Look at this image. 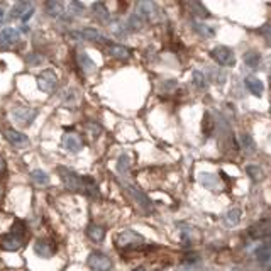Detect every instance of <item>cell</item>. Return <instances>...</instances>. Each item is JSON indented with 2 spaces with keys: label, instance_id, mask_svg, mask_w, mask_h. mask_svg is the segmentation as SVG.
Listing matches in <instances>:
<instances>
[{
  "label": "cell",
  "instance_id": "obj_28",
  "mask_svg": "<svg viewBox=\"0 0 271 271\" xmlns=\"http://www.w3.org/2000/svg\"><path fill=\"white\" fill-rule=\"evenodd\" d=\"M239 144H241V148L246 149L248 153H252V151H254V149H256V142H254V139H252V136H251V134H248V133L239 134Z\"/></svg>",
  "mask_w": 271,
  "mask_h": 271
},
{
  "label": "cell",
  "instance_id": "obj_43",
  "mask_svg": "<svg viewBox=\"0 0 271 271\" xmlns=\"http://www.w3.org/2000/svg\"><path fill=\"white\" fill-rule=\"evenodd\" d=\"M134 271H148V270H146V268H142V266H139V268H136Z\"/></svg>",
  "mask_w": 271,
  "mask_h": 271
},
{
  "label": "cell",
  "instance_id": "obj_12",
  "mask_svg": "<svg viewBox=\"0 0 271 271\" xmlns=\"http://www.w3.org/2000/svg\"><path fill=\"white\" fill-rule=\"evenodd\" d=\"M249 236L252 239H265V237L271 236V217L268 219H261L256 224H252L249 227Z\"/></svg>",
  "mask_w": 271,
  "mask_h": 271
},
{
  "label": "cell",
  "instance_id": "obj_17",
  "mask_svg": "<svg viewBox=\"0 0 271 271\" xmlns=\"http://www.w3.org/2000/svg\"><path fill=\"white\" fill-rule=\"evenodd\" d=\"M91 10H93V16L98 19V23L102 24L111 23V12H109L107 5L104 2H93L91 3Z\"/></svg>",
  "mask_w": 271,
  "mask_h": 271
},
{
  "label": "cell",
  "instance_id": "obj_38",
  "mask_svg": "<svg viewBox=\"0 0 271 271\" xmlns=\"http://www.w3.org/2000/svg\"><path fill=\"white\" fill-rule=\"evenodd\" d=\"M69 9H73L76 16H80V14L85 10V5H83L82 2H71V3H69Z\"/></svg>",
  "mask_w": 271,
  "mask_h": 271
},
{
  "label": "cell",
  "instance_id": "obj_14",
  "mask_svg": "<svg viewBox=\"0 0 271 271\" xmlns=\"http://www.w3.org/2000/svg\"><path fill=\"white\" fill-rule=\"evenodd\" d=\"M21 39V32L17 29L7 27L0 31V49H9L14 45H17Z\"/></svg>",
  "mask_w": 271,
  "mask_h": 271
},
{
  "label": "cell",
  "instance_id": "obj_9",
  "mask_svg": "<svg viewBox=\"0 0 271 271\" xmlns=\"http://www.w3.org/2000/svg\"><path fill=\"white\" fill-rule=\"evenodd\" d=\"M38 85L45 93H53L58 85V75L53 69H45V71L38 76Z\"/></svg>",
  "mask_w": 271,
  "mask_h": 271
},
{
  "label": "cell",
  "instance_id": "obj_22",
  "mask_svg": "<svg viewBox=\"0 0 271 271\" xmlns=\"http://www.w3.org/2000/svg\"><path fill=\"white\" fill-rule=\"evenodd\" d=\"M76 63H78V67L82 68L85 73H93L95 71V61L91 60L85 51H80V53L76 54Z\"/></svg>",
  "mask_w": 271,
  "mask_h": 271
},
{
  "label": "cell",
  "instance_id": "obj_36",
  "mask_svg": "<svg viewBox=\"0 0 271 271\" xmlns=\"http://www.w3.org/2000/svg\"><path fill=\"white\" fill-rule=\"evenodd\" d=\"M27 63L31 67H38V65L43 63V56H39L38 53H31V56H27Z\"/></svg>",
  "mask_w": 271,
  "mask_h": 271
},
{
  "label": "cell",
  "instance_id": "obj_40",
  "mask_svg": "<svg viewBox=\"0 0 271 271\" xmlns=\"http://www.w3.org/2000/svg\"><path fill=\"white\" fill-rule=\"evenodd\" d=\"M261 32H263V34H265V38L268 39V43L271 45V27H270V25H266V27H263V29H261Z\"/></svg>",
  "mask_w": 271,
  "mask_h": 271
},
{
  "label": "cell",
  "instance_id": "obj_18",
  "mask_svg": "<svg viewBox=\"0 0 271 271\" xmlns=\"http://www.w3.org/2000/svg\"><path fill=\"white\" fill-rule=\"evenodd\" d=\"M199 181L208 190H219L221 188V178H219L217 175L205 173V171H202V173L199 175Z\"/></svg>",
  "mask_w": 271,
  "mask_h": 271
},
{
  "label": "cell",
  "instance_id": "obj_37",
  "mask_svg": "<svg viewBox=\"0 0 271 271\" xmlns=\"http://www.w3.org/2000/svg\"><path fill=\"white\" fill-rule=\"evenodd\" d=\"M87 131L93 136V137H97V136H100V126L98 124H95V122H89L87 124Z\"/></svg>",
  "mask_w": 271,
  "mask_h": 271
},
{
  "label": "cell",
  "instance_id": "obj_27",
  "mask_svg": "<svg viewBox=\"0 0 271 271\" xmlns=\"http://www.w3.org/2000/svg\"><path fill=\"white\" fill-rule=\"evenodd\" d=\"M31 180L39 186H47L49 185V175L43 170H32L31 171Z\"/></svg>",
  "mask_w": 271,
  "mask_h": 271
},
{
  "label": "cell",
  "instance_id": "obj_26",
  "mask_svg": "<svg viewBox=\"0 0 271 271\" xmlns=\"http://www.w3.org/2000/svg\"><path fill=\"white\" fill-rule=\"evenodd\" d=\"M63 3L61 2H46L45 3V9L46 14L49 17H61L63 16Z\"/></svg>",
  "mask_w": 271,
  "mask_h": 271
},
{
  "label": "cell",
  "instance_id": "obj_19",
  "mask_svg": "<svg viewBox=\"0 0 271 271\" xmlns=\"http://www.w3.org/2000/svg\"><path fill=\"white\" fill-rule=\"evenodd\" d=\"M244 85H246V89L249 90V93H252L254 97H261L263 91H265L263 82L259 78H256V76H248V78L244 80Z\"/></svg>",
  "mask_w": 271,
  "mask_h": 271
},
{
  "label": "cell",
  "instance_id": "obj_11",
  "mask_svg": "<svg viewBox=\"0 0 271 271\" xmlns=\"http://www.w3.org/2000/svg\"><path fill=\"white\" fill-rule=\"evenodd\" d=\"M34 16V3L31 2H17L12 9V19L21 21V23H27L31 17Z\"/></svg>",
  "mask_w": 271,
  "mask_h": 271
},
{
  "label": "cell",
  "instance_id": "obj_24",
  "mask_svg": "<svg viewBox=\"0 0 271 271\" xmlns=\"http://www.w3.org/2000/svg\"><path fill=\"white\" fill-rule=\"evenodd\" d=\"M254 258L258 263H268L271 259V244H263V246L256 248Z\"/></svg>",
  "mask_w": 271,
  "mask_h": 271
},
{
  "label": "cell",
  "instance_id": "obj_41",
  "mask_svg": "<svg viewBox=\"0 0 271 271\" xmlns=\"http://www.w3.org/2000/svg\"><path fill=\"white\" fill-rule=\"evenodd\" d=\"M5 14H7L5 7H3V5H0V24L3 23V19H5Z\"/></svg>",
  "mask_w": 271,
  "mask_h": 271
},
{
  "label": "cell",
  "instance_id": "obj_44",
  "mask_svg": "<svg viewBox=\"0 0 271 271\" xmlns=\"http://www.w3.org/2000/svg\"><path fill=\"white\" fill-rule=\"evenodd\" d=\"M270 271H271V270H270Z\"/></svg>",
  "mask_w": 271,
  "mask_h": 271
},
{
  "label": "cell",
  "instance_id": "obj_6",
  "mask_svg": "<svg viewBox=\"0 0 271 271\" xmlns=\"http://www.w3.org/2000/svg\"><path fill=\"white\" fill-rule=\"evenodd\" d=\"M12 115L17 122L27 127V126H31V124L34 122L36 117H38V109H31V107H27V105L17 104L12 107Z\"/></svg>",
  "mask_w": 271,
  "mask_h": 271
},
{
  "label": "cell",
  "instance_id": "obj_2",
  "mask_svg": "<svg viewBox=\"0 0 271 271\" xmlns=\"http://www.w3.org/2000/svg\"><path fill=\"white\" fill-rule=\"evenodd\" d=\"M25 244V224L23 221L14 222L12 230L2 237V249L3 251H19Z\"/></svg>",
  "mask_w": 271,
  "mask_h": 271
},
{
  "label": "cell",
  "instance_id": "obj_29",
  "mask_svg": "<svg viewBox=\"0 0 271 271\" xmlns=\"http://www.w3.org/2000/svg\"><path fill=\"white\" fill-rule=\"evenodd\" d=\"M244 63L248 65L249 68H258L259 63H261V54L258 51H248L244 54Z\"/></svg>",
  "mask_w": 271,
  "mask_h": 271
},
{
  "label": "cell",
  "instance_id": "obj_32",
  "mask_svg": "<svg viewBox=\"0 0 271 271\" xmlns=\"http://www.w3.org/2000/svg\"><path fill=\"white\" fill-rule=\"evenodd\" d=\"M131 168V158L127 155H122L117 161V171H119L120 175H126L127 171H129Z\"/></svg>",
  "mask_w": 271,
  "mask_h": 271
},
{
  "label": "cell",
  "instance_id": "obj_3",
  "mask_svg": "<svg viewBox=\"0 0 271 271\" xmlns=\"http://www.w3.org/2000/svg\"><path fill=\"white\" fill-rule=\"evenodd\" d=\"M142 244H144V237L133 229L122 230V232L115 237V246L119 249H126V251L136 249V248L142 246Z\"/></svg>",
  "mask_w": 271,
  "mask_h": 271
},
{
  "label": "cell",
  "instance_id": "obj_5",
  "mask_svg": "<svg viewBox=\"0 0 271 271\" xmlns=\"http://www.w3.org/2000/svg\"><path fill=\"white\" fill-rule=\"evenodd\" d=\"M87 265H89V268L91 271H111L113 263L105 252L93 251L89 256V259H87Z\"/></svg>",
  "mask_w": 271,
  "mask_h": 271
},
{
  "label": "cell",
  "instance_id": "obj_1",
  "mask_svg": "<svg viewBox=\"0 0 271 271\" xmlns=\"http://www.w3.org/2000/svg\"><path fill=\"white\" fill-rule=\"evenodd\" d=\"M56 171L60 175L61 181H63L65 188L71 190V192H78L82 195L90 197V199H97L98 197V185L95 183L93 178L80 177L78 173L71 171L67 166H58Z\"/></svg>",
  "mask_w": 271,
  "mask_h": 271
},
{
  "label": "cell",
  "instance_id": "obj_4",
  "mask_svg": "<svg viewBox=\"0 0 271 271\" xmlns=\"http://www.w3.org/2000/svg\"><path fill=\"white\" fill-rule=\"evenodd\" d=\"M120 185H122L124 192H126L127 195H129L131 199H133L134 202L139 205V208H141V210H144V212H151L153 210L151 200H149V197L146 195L144 192H141L139 188H136V186L131 185V183H120Z\"/></svg>",
  "mask_w": 271,
  "mask_h": 271
},
{
  "label": "cell",
  "instance_id": "obj_7",
  "mask_svg": "<svg viewBox=\"0 0 271 271\" xmlns=\"http://www.w3.org/2000/svg\"><path fill=\"white\" fill-rule=\"evenodd\" d=\"M56 243H54L53 239H47V237H41V239H38L34 243V252L36 256H39V258L43 259H49L53 258L54 254H56Z\"/></svg>",
  "mask_w": 271,
  "mask_h": 271
},
{
  "label": "cell",
  "instance_id": "obj_16",
  "mask_svg": "<svg viewBox=\"0 0 271 271\" xmlns=\"http://www.w3.org/2000/svg\"><path fill=\"white\" fill-rule=\"evenodd\" d=\"M136 14L141 16L142 19L148 23V21H153L156 17V14H158V7H156V3H153V2H137V5H136Z\"/></svg>",
  "mask_w": 271,
  "mask_h": 271
},
{
  "label": "cell",
  "instance_id": "obj_8",
  "mask_svg": "<svg viewBox=\"0 0 271 271\" xmlns=\"http://www.w3.org/2000/svg\"><path fill=\"white\" fill-rule=\"evenodd\" d=\"M210 56L217 61L222 67H234L236 63V56H234V51L227 46H217L210 51Z\"/></svg>",
  "mask_w": 271,
  "mask_h": 271
},
{
  "label": "cell",
  "instance_id": "obj_10",
  "mask_svg": "<svg viewBox=\"0 0 271 271\" xmlns=\"http://www.w3.org/2000/svg\"><path fill=\"white\" fill-rule=\"evenodd\" d=\"M3 136H5L7 141L17 149H24L31 144V139H29L27 136L19 133V131H16V129H12V127H5V129H3Z\"/></svg>",
  "mask_w": 271,
  "mask_h": 271
},
{
  "label": "cell",
  "instance_id": "obj_20",
  "mask_svg": "<svg viewBox=\"0 0 271 271\" xmlns=\"http://www.w3.org/2000/svg\"><path fill=\"white\" fill-rule=\"evenodd\" d=\"M109 54L115 60L126 61L131 58V49L122 45H109Z\"/></svg>",
  "mask_w": 271,
  "mask_h": 271
},
{
  "label": "cell",
  "instance_id": "obj_35",
  "mask_svg": "<svg viewBox=\"0 0 271 271\" xmlns=\"http://www.w3.org/2000/svg\"><path fill=\"white\" fill-rule=\"evenodd\" d=\"M193 85L200 90L207 89V80H205V75L202 71H193Z\"/></svg>",
  "mask_w": 271,
  "mask_h": 271
},
{
  "label": "cell",
  "instance_id": "obj_33",
  "mask_svg": "<svg viewBox=\"0 0 271 271\" xmlns=\"http://www.w3.org/2000/svg\"><path fill=\"white\" fill-rule=\"evenodd\" d=\"M190 7L193 9V14L199 17H202V19H207V17H210V14H208V10L203 7V3H199V2H192L188 3Z\"/></svg>",
  "mask_w": 271,
  "mask_h": 271
},
{
  "label": "cell",
  "instance_id": "obj_13",
  "mask_svg": "<svg viewBox=\"0 0 271 271\" xmlns=\"http://www.w3.org/2000/svg\"><path fill=\"white\" fill-rule=\"evenodd\" d=\"M71 38L75 39H87V41H91V43H104V45H107V38H105L102 32H98L97 29L93 27H87L83 29V31H78V32H71Z\"/></svg>",
  "mask_w": 271,
  "mask_h": 271
},
{
  "label": "cell",
  "instance_id": "obj_21",
  "mask_svg": "<svg viewBox=\"0 0 271 271\" xmlns=\"http://www.w3.org/2000/svg\"><path fill=\"white\" fill-rule=\"evenodd\" d=\"M87 237L91 241V243H102L105 239V229L102 226L97 224H90L87 227Z\"/></svg>",
  "mask_w": 271,
  "mask_h": 271
},
{
  "label": "cell",
  "instance_id": "obj_30",
  "mask_svg": "<svg viewBox=\"0 0 271 271\" xmlns=\"http://www.w3.org/2000/svg\"><path fill=\"white\" fill-rule=\"evenodd\" d=\"M239 221H241V210L239 208H230L229 212L224 215V224L226 226H237L239 224Z\"/></svg>",
  "mask_w": 271,
  "mask_h": 271
},
{
  "label": "cell",
  "instance_id": "obj_31",
  "mask_svg": "<svg viewBox=\"0 0 271 271\" xmlns=\"http://www.w3.org/2000/svg\"><path fill=\"white\" fill-rule=\"evenodd\" d=\"M246 173L249 175L252 181H261L265 178V173H263V168L261 166H256V164H251V166L246 168Z\"/></svg>",
  "mask_w": 271,
  "mask_h": 271
},
{
  "label": "cell",
  "instance_id": "obj_25",
  "mask_svg": "<svg viewBox=\"0 0 271 271\" xmlns=\"http://www.w3.org/2000/svg\"><path fill=\"white\" fill-rule=\"evenodd\" d=\"M192 25H193V31H195L197 34L202 36V38H212V36L215 34V29L212 27V25L202 24V23H199V21H193Z\"/></svg>",
  "mask_w": 271,
  "mask_h": 271
},
{
  "label": "cell",
  "instance_id": "obj_34",
  "mask_svg": "<svg viewBox=\"0 0 271 271\" xmlns=\"http://www.w3.org/2000/svg\"><path fill=\"white\" fill-rule=\"evenodd\" d=\"M214 120L210 119V113H205V117H203V124H202V129H203V134L207 136V137H210L212 133H214Z\"/></svg>",
  "mask_w": 271,
  "mask_h": 271
},
{
  "label": "cell",
  "instance_id": "obj_23",
  "mask_svg": "<svg viewBox=\"0 0 271 271\" xmlns=\"http://www.w3.org/2000/svg\"><path fill=\"white\" fill-rule=\"evenodd\" d=\"M144 24H146V21L142 19L141 16H137V14L134 12V14H131L129 19H127L126 29H127V32H136V31H141Z\"/></svg>",
  "mask_w": 271,
  "mask_h": 271
},
{
  "label": "cell",
  "instance_id": "obj_15",
  "mask_svg": "<svg viewBox=\"0 0 271 271\" xmlns=\"http://www.w3.org/2000/svg\"><path fill=\"white\" fill-rule=\"evenodd\" d=\"M63 148L67 149V151L73 153V155H76V153H80L83 149V139L80 134L76 133H67L63 136Z\"/></svg>",
  "mask_w": 271,
  "mask_h": 271
},
{
  "label": "cell",
  "instance_id": "obj_42",
  "mask_svg": "<svg viewBox=\"0 0 271 271\" xmlns=\"http://www.w3.org/2000/svg\"><path fill=\"white\" fill-rule=\"evenodd\" d=\"M3 171H5V161H3V158L0 156V175H2Z\"/></svg>",
  "mask_w": 271,
  "mask_h": 271
},
{
  "label": "cell",
  "instance_id": "obj_39",
  "mask_svg": "<svg viewBox=\"0 0 271 271\" xmlns=\"http://www.w3.org/2000/svg\"><path fill=\"white\" fill-rule=\"evenodd\" d=\"M227 78V73L226 71H214V80L217 83H224Z\"/></svg>",
  "mask_w": 271,
  "mask_h": 271
}]
</instances>
